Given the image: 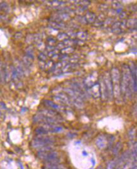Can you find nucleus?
Listing matches in <instances>:
<instances>
[{
	"mask_svg": "<svg viewBox=\"0 0 137 169\" xmlns=\"http://www.w3.org/2000/svg\"><path fill=\"white\" fill-rule=\"evenodd\" d=\"M49 169H67L64 165L61 164H53L49 165Z\"/></svg>",
	"mask_w": 137,
	"mask_h": 169,
	"instance_id": "1",
	"label": "nucleus"
},
{
	"mask_svg": "<svg viewBox=\"0 0 137 169\" xmlns=\"http://www.w3.org/2000/svg\"><path fill=\"white\" fill-rule=\"evenodd\" d=\"M116 165H117V164H116L114 162H110V164H108V167H107V169H114V168H115Z\"/></svg>",
	"mask_w": 137,
	"mask_h": 169,
	"instance_id": "2",
	"label": "nucleus"
},
{
	"mask_svg": "<svg viewBox=\"0 0 137 169\" xmlns=\"http://www.w3.org/2000/svg\"><path fill=\"white\" fill-rule=\"evenodd\" d=\"M132 169H136V167H135V168H132Z\"/></svg>",
	"mask_w": 137,
	"mask_h": 169,
	"instance_id": "3",
	"label": "nucleus"
}]
</instances>
